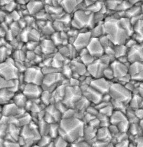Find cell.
<instances>
[{"mask_svg": "<svg viewBox=\"0 0 143 147\" xmlns=\"http://www.w3.org/2000/svg\"><path fill=\"white\" fill-rule=\"evenodd\" d=\"M58 127L59 135L69 143L77 142L83 138L85 123L77 117L62 118Z\"/></svg>", "mask_w": 143, "mask_h": 147, "instance_id": "1", "label": "cell"}, {"mask_svg": "<svg viewBox=\"0 0 143 147\" xmlns=\"http://www.w3.org/2000/svg\"><path fill=\"white\" fill-rule=\"evenodd\" d=\"M104 35L113 45H125L130 37L121 26L118 19L112 16H106L103 22Z\"/></svg>", "mask_w": 143, "mask_h": 147, "instance_id": "2", "label": "cell"}, {"mask_svg": "<svg viewBox=\"0 0 143 147\" xmlns=\"http://www.w3.org/2000/svg\"><path fill=\"white\" fill-rule=\"evenodd\" d=\"M94 14L87 10H77L73 13L71 24L75 29L79 30L86 28L90 30L95 26Z\"/></svg>", "mask_w": 143, "mask_h": 147, "instance_id": "3", "label": "cell"}, {"mask_svg": "<svg viewBox=\"0 0 143 147\" xmlns=\"http://www.w3.org/2000/svg\"><path fill=\"white\" fill-rule=\"evenodd\" d=\"M109 94L111 101L120 102L128 105L131 100L132 93L126 89L124 85L117 82H112Z\"/></svg>", "mask_w": 143, "mask_h": 147, "instance_id": "4", "label": "cell"}, {"mask_svg": "<svg viewBox=\"0 0 143 147\" xmlns=\"http://www.w3.org/2000/svg\"><path fill=\"white\" fill-rule=\"evenodd\" d=\"M109 121L110 124L115 125L122 133H125L128 130L130 124L125 113L119 110H114L109 117Z\"/></svg>", "mask_w": 143, "mask_h": 147, "instance_id": "5", "label": "cell"}, {"mask_svg": "<svg viewBox=\"0 0 143 147\" xmlns=\"http://www.w3.org/2000/svg\"><path fill=\"white\" fill-rule=\"evenodd\" d=\"M44 75L42 70L35 68H29L25 71L24 80L27 83L40 86L42 84Z\"/></svg>", "mask_w": 143, "mask_h": 147, "instance_id": "6", "label": "cell"}, {"mask_svg": "<svg viewBox=\"0 0 143 147\" xmlns=\"http://www.w3.org/2000/svg\"><path fill=\"white\" fill-rule=\"evenodd\" d=\"M108 66L103 63L99 59H97L87 67V72L92 78H103L104 70Z\"/></svg>", "mask_w": 143, "mask_h": 147, "instance_id": "7", "label": "cell"}, {"mask_svg": "<svg viewBox=\"0 0 143 147\" xmlns=\"http://www.w3.org/2000/svg\"><path fill=\"white\" fill-rule=\"evenodd\" d=\"M92 38L90 31L87 32H79L76 37L73 45L78 52L83 49L87 48Z\"/></svg>", "mask_w": 143, "mask_h": 147, "instance_id": "8", "label": "cell"}, {"mask_svg": "<svg viewBox=\"0 0 143 147\" xmlns=\"http://www.w3.org/2000/svg\"><path fill=\"white\" fill-rule=\"evenodd\" d=\"M111 83L104 78H93L90 83V86L103 95L109 93Z\"/></svg>", "mask_w": 143, "mask_h": 147, "instance_id": "9", "label": "cell"}, {"mask_svg": "<svg viewBox=\"0 0 143 147\" xmlns=\"http://www.w3.org/2000/svg\"><path fill=\"white\" fill-rule=\"evenodd\" d=\"M89 53L96 59H99L104 54V49L99 38H92L87 48Z\"/></svg>", "mask_w": 143, "mask_h": 147, "instance_id": "10", "label": "cell"}, {"mask_svg": "<svg viewBox=\"0 0 143 147\" xmlns=\"http://www.w3.org/2000/svg\"><path fill=\"white\" fill-rule=\"evenodd\" d=\"M129 65L123 64L117 60L112 62L110 65V67H111L113 73L115 77L114 80L123 78L128 75Z\"/></svg>", "mask_w": 143, "mask_h": 147, "instance_id": "11", "label": "cell"}, {"mask_svg": "<svg viewBox=\"0 0 143 147\" xmlns=\"http://www.w3.org/2000/svg\"><path fill=\"white\" fill-rule=\"evenodd\" d=\"M126 56L130 63L136 62H143V49L138 43L128 49Z\"/></svg>", "mask_w": 143, "mask_h": 147, "instance_id": "12", "label": "cell"}, {"mask_svg": "<svg viewBox=\"0 0 143 147\" xmlns=\"http://www.w3.org/2000/svg\"><path fill=\"white\" fill-rule=\"evenodd\" d=\"M82 91L83 92V96L85 97L91 104L92 103L96 106L102 101L103 95L93 89L90 86L87 87Z\"/></svg>", "mask_w": 143, "mask_h": 147, "instance_id": "13", "label": "cell"}, {"mask_svg": "<svg viewBox=\"0 0 143 147\" xmlns=\"http://www.w3.org/2000/svg\"><path fill=\"white\" fill-rule=\"evenodd\" d=\"M70 68L73 71V74H76L81 76H85L87 72V67L85 66L83 63L79 61L72 60L70 62Z\"/></svg>", "mask_w": 143, "mask_h": 147, "instance_id": "14", "label": "cell"}, {"mask_svg": "<svg viewBox=\"0 0 143 147\" xmlns=\"http://www.w3.org/2000/svg\"><path fill=\"white\" fill-rule=\"evenodd\" d=\"M138 44L143 42V19L139 20L134 26V34L131 37Z\"/></svg>", "mask_w": 143, "mask_h": 147, "instance_id": "15", "label": "cell"}, {"mask_svg": "<svg viewBox=\"0 0 143 147\" xmlns=\"http://www.w3.org/2000/svg\"><path fill=\"white\" fill-rule=\"evenodd\" d=\"M38 87L40 86L36 84L27 83V85L26 86V87L25 86L24 89H27L28 90H30V92L24 91L23 94L27 98V97L33 98H37L41 95V92H40L41 90Z\"/></svg>", "mask_w": 143, "mask_h": 147, "instance_id": "16", "label": "cell"}, {"mask_svg": "<svg viewBox=\"0 0 143 147\" xmlns=\"http://www.w3.org/2000/svg\"><path fill=\"white\" fill-rule=\"evenodd\" d=\"M82 1H66L61 2V7L66 13V14H70L74 13L76 11V8H77L79 4Z\"/></svg>", "mask_w": 143, "mask_h": 147, "instance_id": "17", "label": "cell"}, {"mask_svg": "<svg viewBox=\"0 0 143 147\" xmlns=\"http://www.w3.org/2000/svg\"><path fill=\"white\" fill-rule=\"evenodd\" d=\"M143 71V62H136L130 64L129 66V74L131 76V78Z\"/></svg>", "mask_w": 143, "mask_h": 147, "instance_id": "18", "label": "cell"}, {"mask_svg": "<svg viewBox=\"0 0 143 147\" xmlns=\"http://www.w3.org/2000/svg\"><path fill=\"white\" fill-rule=\"evenodd\" d=\"M120 23L122 28L128 33L130 37L132 36L134 34V26L130 22V18H123L119 20Z\"/></svg>", "mask_w": 143, "mask_h": 147, "instance_id": "19", "label": "cell"}, {"mask_svg": "<svg viewBox=\"0 0 143 147\" xmlns=\"http://www.w3.org/2000/svg\"><path fill=\"white\" fill-rule=\"evenodd\" d=\"M111 136L108 127H100V128L97 130L96 138L99 141L105 142L107 140H108V138Z\"/></svg>", "mask_w": 143, "mask_h": 147, "instance_id": "20", "label": "cell"}, {"mask_svg": "<svg viewBox=\"0 0 143 147\" xmlns=\"http://www.w3.org/2000/svg\"><path fill=\"white\" fill-rule=\"evenodd\" d=\"M92 38H99L104 35L103 22L97 23L90 30Z\"/></svg>", "mask_w": 143, "mask_h": 147, "instance_id": "21", "label": "cell"}, {"mask_svg": "<svg viewBox=\"0 0 143 147\" xmlns=\"http://www.w3.org/2000/svg\"><path fill=\"white\" fill-rule=\"evenodd\" d=\"M142 5V4H141ZM141 5H134L125 11V18H131L142 14Z\"/></svg>", "mask_w": 143, "mask_h": 147, "instance_id": "22", "label": "cell"}, {"mask_svg": "<svg viewBox=\"0 0 143 147\" xmlns=\"http://www.w3.org/2000/svg\"><path fill=\"white\" fill-rule=\"evenodd\" d=\"M114 56L115 59L120 58V57L126 55L128 49L125 45H118L113 46Z\"/></svg>", "mask_w": 143, "mask_h": 147, "instance_id": "23", "label": "cell"}, {"mask_svg": "<svg viewBox=\"0 0 143 147\" xmlns=\"http://www.w3.org/2000/svg\"><path fill=\"white\" fill-rule=\"evenodd\" d=\"M143 98L141 96H140L138 94H132V96L130 101L129 105L130 108L131 109L136 110L140 108V104L143 101Z\"/></svg>", "mask_w": 143, "mask_h": 147, "instance_id": "24", "label": "cell"}, {"mask_svg": "<svg viewBox=\"0 0 143 147\" xmlns=\"http://www.w3.org/2000/svg\"><path fill=\"white\" fill-rule=\"evenodd\" d=\"M96 133L97 129L91 127L89 125L87 126L85 125L83 138H85L87 140H90L93 138H96Z\"/></svg>", "mask_w": 143, "mask_h": 147, "instance_id": "25", "label": "cell"}, {"mask_svg": "<svg viewBox=\"0 0 143 147\" xmlns=\"http://www.w3.org/2000/svg\"><path fill=\"white\" fill-rule=\"evenodd\" d=\"M79 57L80 61L87 67H88L89 65L92 63L95 60L97 59L94 57H93L92 55H90L89 53Z\"/></svg>", "mask_w": 143, "mask_h": 147, "instance_id": "26", "label": "cell"}, {"mask_svg": "<svg viewBox=\"0 0 143 147\" xmlns=\"http://www.w3.org/2000/svg\"><path fill=\"white\" fill-rule=\"evenodd\" d=\"M103 3V2L95 1V2L93 4H92L91 5H90V7L87 8L86 10L94 14L98 13L101 10Z\"/></svg>", "mask_w": 143, "mask_h": 147, "instance_id": "27", "label": "cell"}, {"mask_svg": "<svg viewBox=\"0 0 143 147\" xmlns=\"http://www.w3.org/2000/svg\"><path fill=\"white\" fill-rule=\"evenodd\" d=\"M52 142L56 147H68L69 143L60 135L52 140Z\"/></svg>", "mask_w": 143, "mask_h": 147, "instance_id": "28", "label": "cell"}, {"mask_svg": "<svg viewBox=\"0 0 143 147\" xmlns=\"http://www.w3.org/2000/svg\"><path fill=\"white\" fill-rule=\"evenodd\" d=\"M120 1H105L104 2L105 5H106L107 11H115L118 5L120 3Z\"/></svg>", "mask_w": 143, "mask_h": 147, "instance_id": "29", "label": "cell"}, {"mask_svg": "<svg viewBox=\"0 0 143 147\" xmlns=\"http://www.w3.org/2000/svg\"><path fill=\"white\" fill-rule=\"evenodd\" d=\"M103 78L111 82H112L114 80L115 77H114L113 73V71L111 69V67H110V65L108 66L107 67H106L105 70H104Z\"/></svg>", "mask_w": 143, "mask_h": 147, "instance_id": "30", "label": "cell"}, {"mask_svg": "<svg viewBox=\"0 0 143 147\" xmlns=\"http://www.w3.org/2000/svg\"><path fill=\"white\" fill-rule=\"evenodd\" d=\"M114 111V109L113 108V106L110 103V105L106 106L105 107L103 108L102 109L99 111V113L102 114L103 115H105L108 117H110V116L112 115V113Z\"/></svg>", "mask_w": 143, "mask_h": 147, "instance_id": "31", "label": "cell"}, {"mask_svg": "<svg viewBox=\"0 0 143 147\" xmlns=\"http://www.w3.org/2000/svg\"><path fill=\"white\" fill-rule=\"evenodd\" d=\"M131 6L132 5L130 3L129 1H121L116 9V11H125L128 9H129Z\"/></svg>", "mask_w": 143, "mask_h": 147, "instance_id": "32", "label": "cell"}, {"mask_svg": "<svg viewBox=\"0 0 143 147\" xmlns=\"http://www.w3.org/2000/svg\"><path fill=\"white\" fill-rule=\"evenodd\" d=\"M99 40L100 43H101L102 46H103V47L104 48H104H107L108 47L113 46L112 43L110 41V40L105 35H103L100 38H99Z\"/></svg>", "mask_w": 143, "mask_h": 147, "instance_id": "33", "label": "cell"}, {"mask_svg": "<svg viewBox=\"0 0 143 147\" xmlns=\"http://www.w3.org/2000/svg\"><path fill=\"white\" fill-rule=\"evenodd\" d=\"M85 112L95 117H97V115H98L99 113L98 110H97L96 108L95 107V106H91V105L88 107Z\"/></svg>", "mask_w": 143, "mask_h": 147, "instance_id": "34", "label": "cell"}, {"mask_svg": "<svg viewBox=\"0 0 143 147\" xmlns=\"http://www.w3.org/2000/svg\"><path fill=\"white\" fill-rule=\"evenodd\" d=\"M137 43H138L137 42V41L132 37H130L125 42V45L127 47L128 49H129Z\"/></svg>", "mask_w": 143, "mask_h": 147, "instance_id": "35", "label": "cell"}, {"mask_svg": "<svg viewBox=\"0 0 143 147\" xmlns=\"http://www.w3.org/2000/svg\"><path fill=\"white\" fill-rule=\"evenodd\" d=\"M88 125H90L91 127H93L95 128H96L97 127H100V121L97 117H95L88 123Z\"/></svg>", "mask_w": 143, "mask_h": 147, "instance_id": "36", "label": "cell"}, {"mask_svg": "<svg viewBox=\"0 0 143 147\" xmlns=\"http://www.w3.org/2000/svg\"><path fill=\"white\" fill-rule=\"evenodd\" d=\"M71 144L74 146V147H90L88 142H87L77 141Z\"/></svg>", "mask_w": 143, "mask_h": 147, "instance_id": "37", "label": "cell"}, {"mask_svg": "<svg viewBox=\"0 0 143 147\" xmlns=\"http://www.w3.org/2000/svg\"><path fill=\"white\" fill-rule=\"evenodd\" d=\"M135 114L138 119L140 121L143 119V108H138L134 110Z\"/></svg>", "mask_w": 143, "mask_h": 147, "instance_id": "38", "label": "cell"}, {"mask_svg": "<svg viewBox=\"0 0 143 147\" xmlns=\"http://www.w3.org/2000/svg\"><path fill=\"white\" fill-rule=\"evenodd\" d=\"M115 147H129V144L126 140L121 141L117 144Z\"/></svg>", "mask_w": 143, "mask_h": 147, "instance_id": "39", "label": "cell"}, {"mask_svg": "<svg viewBox=\"0 0 143 147\" xmlns=\"http://www.w3.org/2000/svg\"><path fill=\"white\" fill-rule=\"evenodd\" d=\"M138 94L143 98V82L141 83L139 87L138 88Z\"/></svg>", "mask_w": 143, "mask_h": 147, "instance_id": "40", "label": "cell"}, {"mask_svg": "<svg viewBox=\"0 0 143 147\" xmlns=\"http://www.w3.org/2000/svg\"><path fill=\"white\" fill-rule=\"evenodd\" d=\"M46 147H56L55 146V145H54V143H53V142L52 141L49 145H48Z\"/></svg>", "mask_w": 143, "mask_h": 147, "instance_id": "41", "label": "cell"}, {"mask_svg": "<svg viewBox=\"0 0 143 147\" xmlns=\"http://www.w3.org/2000/svg\"><path fill=\"white\" fill-rule=\"evenodd\" d=\"M51 80H52L53 82H54V81H55V80H54V78H51ZM48 82L46 83V84H48L49 82H51V81H50V80H49V81H48Z\"/></svg>", "mask_w": 143, "mask_h": 147, "instance_id": "42", "label": "cell"}, {"mask_svg": "<svg viewBox=\"0 0 143 147\" xmlns=\"http://www.w3.org/2000/svg\"><path fill=\"white\" fill-rule=\"evenodd\" d=\"M40 147L38 145H37V144H35V145H33L32 146V147Z\"/></svg>", "mask_w": 143, "mask_h": 147, "instance_id": "43", "label": "cell"}, {"mask_svg": "<svg viewBox=\"0 0 143 147\" xmlns=\"http://www.w3.org/2000/svg\"><path fill=\"white\" fill-rule=\"evenodd\" d=\"M140 46L142 47V49H143V43H140Z\"/></svg>", "mask_w": 143, "mask_h": 147, "instance_id": "44", "label": "cell"}, {"mask_svg": "<svg viewBox=\"0 0 143 147\" xmlns=\"http://www.w3.org/2000/svg\"><path fill=\"white\" fill-rule=\"evenodd\" d=\"M142 14H143V12L142 13Z\"/></svg>", "mask_w": 143, "mask_h": 147, "instance_id": "45", "label": "cell"}, {"mask_svg": "<svg viewBox=\"0 0 143 147\" xmlns=\"http://www.w3.org/2000/svg\"></svg>", "mask_w": 143, "mask_h": 147, "instance_id": "46", "label": "cell"}, {"mask_svg": "<svg viewBox=\"0 0 143 147\" xmlns=\"http://www.w3.org/2000/svg\"></svg>", "mask_w": 143, "mask_h": 147, "instance_id": "47", "label": "cell"}]
</instances>
